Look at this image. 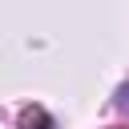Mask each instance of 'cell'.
I'll return each mask as SVG.
<instances>
[{
	"label": "cell",
	"instance_id": "6da1fadb",
	"mask_svg": "<svg viewBox=\"0 0 129 129\" xmlns=\"http://www.w3.org/2000/svg\"><path fill=\"white\" fill-rule=\"evenodd\" d=\"M20 129H52V117L44 109H24L20 113Z\"/></svg>",
	"mask_w": 129,
	"mask_h": 129
},
{
	"label": "cell",
	"instance_id": "7a4b0ae2",
	"mask_svg": "<svg viewBox=\"0 0 129 129\" xmlns=\"http://www.w3.org/2000/svg\"><path fill=\"white\" fill-rule=\"evenodd\" d=\"M117 129H121V125H117Z\"/></svg>",
	"mask_w": 129,
	"mask_h": 129
}]
</instances>
